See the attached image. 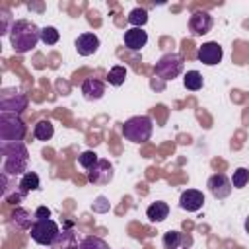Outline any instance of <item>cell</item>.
<instances>
[{"label":"cell","instance_id":"obj_5","mask_svg":"<svg viewBox=\"0 0 249 249\" xmlns=\"http://www.w3.org/2000/svg\"><path fill=\"white\" fill-rule=\"evenodd\" d=\"M25 124L16 113H0V142H21Z\"/></svg>","mask_w":249,"mask_h":249},{"label":"cell","instance_id":"obj_3","mask_svg":"<svg viewBox=\"0 0 249 249\" xmlns=\"http://www.w3.org/2000/svg\"><path fill=\"white\" fill-rule=\"evenodd\" d=\"M152 130H154V121L148 115H134V117L126 119L123 124L124 140L134 142V144L148 142L152 138Z\"/></svg>","mask_w":249,"mask_h":249},{"label":"cell","instance_id":"obj_33","mask_svg":"<svg viewBox=\"0 0 249 249\" xmlns=\"http://www.w3.org/2000/svg\"><path fill=\"white\" fill-rule=\"evenodd\" d=\"M179 249H187V247H179Z\"/></svg>","mask_w":249,"mask_h":249},{"label":"cell","instance_id":"obj_23","mask_svg":"<svg viewBox=\"0 0 249 249\" xmlns=\"http://www.w3.org/2000/svg\"><path fill=\"white\" fill-rule=\"evenodd\" d=\"M185 243V235L177 230H169L167 233H163V247L165 249H179Z\"/></svg>","mask_w":249,"mask_h":249},{"label":"cell","instance_id":"obj_29","mask_svg":"<svg viewBox=\"0 0 249 249\" xmlns=\"http://www.w3.org/2000/svg\"><path fill=\"white\" fill-rule=\"evenodd\" d=\"M109 208H111V204H109V200L105 196H97L95 202L91 204V210L93 212H107Z\"/></svg>","mask_w":249,"mask_h":249},{"label":"cell","instance_id":"obj_2","mask_svg":"<svg viewBox=\"0 0 249 249\" xmlns=\"http://www.w3.org/2000/svg\"><path fill=\"white\" fill-rule=\"evenodd\" d=\"M0 154L4 156L2 161V171L10 177L23 175L27 171V161H29V152L21 142H0Z\"/></svg>","mask_w":249,"mask_h":249},{"label":"cell","instance_id":"obj_27","mask_svg":"<svg viewBox=\"0 0 249 249\" xmlns=\"http://www.w3.org/2000/svg\"><path fill=\"white\" fill-rule=\"evenodd\" d=\"M58 39H60V33H58V29H56V27L47 25V27H43V29H41V41H43L45 45H56V43H58Z\"/></svg>","mask_w":249,"mask_h":249},{"label":"cell","instance_id":"obj_8","mask_svg":"<svg viewBox=\"0 0 249 249\" xmlns=\"http://www.w3.org/2000/svg\"><path fill=\"white\" fill-rule=\"evenodd\" d=\"M206 187H208L210 195H212L214 198H218V200L230 196V195H231V189H233V187H231V179H230L226 173H214V175H210Z\"/></svg>","mask_w":249,"mask_h":249},{"label":"cell","instance_id":"obj_24","mask_svg":"<svg viewBox=\"0 0 249 249\" xmlns=\"http://www.w3.org/2000/svg\"><path fill=\"white\" fill-rule=\"evenodd\" d=\"M126 66H123V64H115L111 70H109V74H107V82L111 84V86H123L124 84V78H126Z\"/></svg>","mask_w":249,"mask_h":249},{"label":"cell","instance_id":"obj_12","mask_svg":"<svg viewBox=\"0 0 249 249\" xmlns=\"http://www.w3.org/2000/svg\"><path fill=\"white\" fill-rule=\"evenodd\" d=\"M74 47H76L80 56H89V54H93L99 49V37L95 33H91V31L80 33L76 43H74Z\"/></svg>","mask_w":249,"mask_h":249},{"label":"cell","instance_id":"obj_21","mask_svg":"<svg viewBox=\"0 0 249 249\" xmlns=\"http://www.w3.org/2000/svg\"><path fill=\"white\" fill-rule=\"evenodd\" d=\"M202 84H204V80H202V74L198 70H189L183 78V86L191 91H198L202 88Z\"/></svg>","mask_w":249,"mask_h":249},{"label":"cell","instance_id":"obj_31","mask_svg":"<svg viewBox=\"0 0 249 249\" xmlns=\"http://www.w3.org/2000/svg\"><path fill=\"white\" fill-rule=\"evenodd\" d=\"M33 216H35V220H45V218H51V210L47 206H39Z\"/></svg>","mask_w":249,"mask_h":249},{"label":"cell","instance_id":"obj_14","mask_svg":"<svg viewBox=\"0 0 249 249\" xmlns=\"http://www.w3.org/2000/svg\"><path fill=\"white\" fill-rule=\"evenodd\" d=\"M124 47L130 49V51H140L142 47H146L148 43V33L142 29V27H130L124 31Z\"/></svg>","mask_w":249,"mask_h":249},{"label":"cell","instance_id":"obj_4","mask_svg":"<svg viewBox=\"0 0 249 249\" xmlns=\"http://www.w3.org/2000/svg\"><path fill=\"white\" fill-rule=\"evenodd\" d=\"M29 235L35 243L39 245H45V247H54L58 235H60V228L54 220L51 218H45V220H35L31 230H29Z\"/></svg>","mask_w":249,"mask_h":249},{"label":"cell","instance_id":"obj_17","mask_svg":"<svg viewBox=\"0 0 249 249\" xmlns=\"http://www.w3.org/2000/svg\"><path fill=\"white\" fill-rule=\"evenodd\" d=\"M41 187V181H39V175L35 173V171H25L21 177H19V181H18V189L27 196V193H31V191H37Z\"/></svg>","mask_w":249,"mask_h":249},{"label":"cell","instance_id":"obj_15","mask_svg":"<svg viewBox=\"0 0 249 249\" xmlns=\"http://www.w3.org/2000/svg\"><path fill=\"white\" fill-rule=\"evenodd\" d=\"M105 93V84L97 78H86L82 82V95L88 99V101H97L101 99Z\"/></svg>","mask_w":249,"mask_h":249},{"label":"cell","instance_id":"obj_7","mask_svg":"<svg viewBox=\"0 0 249 249\" xmlns=\"http://www.w3.org/2000/svg\"><path fill=\"white\" fill-rule=\"evenodd\" d=\"M27 109V95L18 91L16 88H4L0 93V113H16L21 115Z\"/></svg>","mask_w":249,"mask_h":249},{"label":"cell","instance_id":"obj_6","mask_svg":"<svg viewBox=\"0 0 249 249\" xmlns=\"http://www.w3.org/2000/svg\"><path fill=\"white\" fill-rule=\"evenodd\" d=\"M154 72L161 80H173L183 72V56L179 53H165L154 66Z\"/></svg>","mask_w":249,"mask_h":249},{"label":"cell","instance_id":"obj_30","mask_svg":"<svg viewBox=\"0 0 249 249\" xmlns=\"http://www.w3.org/2000/svg\"><path fill=\"white\" fill-rule=\"evenodd\" d=\"M0 16H2V25H0V35H6L10 33V27H8V18H10V12L6 8L0 10Z\"/></svg>","mask_w":249,"mask_h":249},{"label":"cell","instance_id":"obj_11","mask_svg":"<svg viewBox=\"0 0 249 249\" xmlns=\"http://www.w3.org/2000/svg\"><path fill=\"white\" fill-rule=\"evenodd\" d=\"M212 23H214V19L206 10H196L189 18V31H191V35L200 37V35H204L212 29Z\"/></svg>","mask_w":249,"mask_h":249},{"label":"cell","instance_id":"obj_10","mask_svg":"<svg viewBox=\"0 0 249 249\" xmlns=\"http://www.w3.org/2000/svg\"><path fill=\"white\" fill-rule=\"evenodd\" d=\"M115 171H113V165L109 160H99L89 171H88V181L93 183V185H107L111 183Z\"/></svg>","mask_w":249,"mask_h":249},{"label":"cell","instance_id":"obj_16","mask_svg":"<svg viewBox=\"0 0 249 249\" xmlns=\"http://www.w3.org/2000/svg\"><path fill=\"white\" fill-rule=\"evenodd\" d=\"M146 216H148L150 222H163V220L169 216V204L163 202V200L152 202V204L146 208Z\"/></svg>","mask_w":249,"mask_h":249},{"label":"cell","instance_id":"obj_22","mask_svg":"<svg viewBox=\"0 0 249 249\" xmlns=\"http://www.w3.org/2000/svg\"><path fill=\"white\" fill-rule=\"evenodd\" d=\"M128 23L132 25V27H142V25H146L148 23V12H146V8H140V6H136V8H132L130 12H128Z\"/></svg>","mask_w":249,"mask_h":249},{"label":"cell","instance_id":"obj_25","mask_svg":"<svg viewBox=\"0 0 249 249\" xmlns=\"http://www.w3.org/2000/svg\"><path fill=\"white\" fill-rule=\"evenodd\" d=\"M80 249H111L109 243L97 235H86L80 241Z\"/></svg>","mask_w":249,"mask_h":249},{"label":"cell","instance_id":"obj_13","mask_svg":"<svg viewBox=\"0 0 249 249\" xmlns=\"http://www.w3.org/2000/svg\"><path fill=\"white\" fill-rule=\"evenodd\" d=\"M202 204H204V195H202V191L187 189V191H183L181 196H179V206H181L183 210H187V212H196V210L202 208Z\"/></svg>","mask_w":249,"mask_h":249},{"label":"cell","instance_id":"obj_9","mask_svg":"<svg viewBox=\"0 0 249 249\" xmlns=\"http://www.w3.org/2000/svg\"><path fill=\"white\" fill-rule=\"evenodd\" d=\"M196 56H198V60H200L202 64H206V66H216V64L222 60V56H224V49H222L220 43L208 41V43H202V45L198 47Z\"/></svg>","mask_w":249,"mask_h":249},{"label":"cell","instance_id":"obj_26","mask_svg":"<svg viewBox=\"0 0 249 249\" xmlns=\"http://www.w3.org/2000/svg\"><path fill=\"white\" fill-rule=\"evenodd\" d=\"M249 183V169L247 167H237L231 175V187L233 189H243Z\"/></svg>","mask_w":249,"mask_h":249},{"label":"cell","instance_id":"obj_28","mask_svg":"<svg viewBox=\"0 0 249 249\" xmlns=\"http://www.w3.org/2000/svg\"><path fill=\"white\" fill-rule=\"evenodd\" d=\"M99 161V158H97V154L93 152V150H86V152H82L80 156H78V163L84 167V169H91L95 163Z\"/></svg>","mask_w":249,"mask_h":249},{"label":"cell","instance_id":"obj_20","mask_svg":"<svg viewBox=\"0 0 249 249\" xmlns=\"http://www.w3.org/2000/svg\"><path fill=\"white\" fill-rule=\"evenodd\" d=\"M54 249H80V243L76 241V233L72 230H62L54 243Z\"/></svg>","mask_w":249,"mask_h":249},{"label":"cell","instance_id":"obj_34","mask_svg":"<svg viewBox=\"0 0 249 249\" xmlns=\"http://www.w3.org/2000/svg\"><path fill=\"white\" fill-rule=\"evenodd\" d=\"M51 249H54V247H51Z\"/></svg>","mask_w":249,"mask_h":249},{"label":"cell","instance_id":"obj_1","mask_svg":"<svg viewBox=\"0 0 249 249\" xmlns=\"http://www.w3.org/2000/svg\"><path fill=\"white\" fill-rule=\"evenodd\" d=\"M10 45L16 53L23 54L35 49V45L41 41V29L29 21V19H16L10 25Z\"/></svg>","mask_w":249,"mask_h":249},{"label":"cell","instance_id":"obj_19","mask_svg":"<svg viewBox=\"0 0 249 249\" xmlns=\"http://www.w3.org/2000/svg\"><path fill=\"white\" fill-rule=\"evenodd\" d=\"M53 134H54V126H53V123H51L49 119H43V121H39V123L33 126V136H35L37 140H41V142L51 140Z\"/></svg>","mask_w":249,"mask_h":249},{"label":"cell","instance_id":"obj_18","mask_svg":"<svg viewBox=\"0 0 249 249\" xmlns=\"http://www.w3.org/2000/svg\"><path fill=\"white\" fill-rule=\"evenodd\" d=\"M12 222L19 230H31V226L35 222V216H31V212L25 210V208H16L14 214H12Z\"/></svg>","mask_w":249,"mask_h":249},{"label":"cell","instance_id":"obj_32","mask_svg":"<svg viewBox=\"0 0 249 249\" xmlns=\"http://www.w3.org/2000/svg\"><path fill=\"white\" fill-rule=\"evenodd\" d=\"M243 228H245V233L249 235V216L245 218V222H243Z\"/></svg>","mask_w":249,"mask_h":249}]
</instances>
